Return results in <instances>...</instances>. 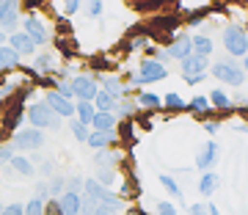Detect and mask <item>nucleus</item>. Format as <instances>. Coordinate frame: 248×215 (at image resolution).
<instances>
[{"instance_id": "obj_10", "label": "nucleus", "mask_w": 248, "mask_h": 215, "mask_svg": "<svg viewBox=\"0 0 248 215\" xmlns=\"http://www.w3.org/2000/svg\"><path fill=\"white\" fill-rule=\"evenodd\" d=\"M221 157V143L218 141H204L199 146V154H196V169L199 171H213L215 163Z\"/></svg>"}, {"instance_id": "obj_42", "label": "nucleus", "mask_w": 248, "mask_h": 215, "mask_svg": "<svg viewBox=\"0 0 248 215\" xmlns=\"http://www.w3.org/2000/svg\"><path fill=\"white\" fill-rule=\"evenodd\" d=\"M25 215H45V201L31 196V199L25 201Z\"/></svg>"}, {"instance_id": "obj_24", "label": "nucleus", "mask_w": 248, "mask_h": 215, "mask_svg": "<svg viewBox=\"0 0 248 215\" xmlns=\"http://www.w3.org/2000/svg\"><path fill=\"white\" fill-rule=\"evenodd\" d=\"M116 124H119V119H116L113 113H94L89 130H97V133H113Z\"/></svg>"}, {"instance_id": "obj_17", "label": "nucleus", "mask_w": 248, "mask_h": 215, "mask_svg": "<svg viewBox=\"0 0 248 215\" xmlns=\"http://www.w3.org/2000/svg\"><path fill=\"white\" fill-rule=\"evenodd\" d=\"M86 143H89L94 152H99V149H108V146H119V141H116V130H113V133H97V130H89V138H86Z\"/></svg>"}, {"instance_id": "obj_29", "label": "nucleus", "mask_w": 248, "mask_h": 215, "mask_svg": "<svg viewBox=\"0 0 248 215\" xmlns=\"http://www.w3.org/2000/svg\"><path fill=\"white\" fill-rule=\"evenodd\" d=\"M135 113H138V105H135L133 97H122L119 99V105H116V119H119V122L135 119Z\"/></svg>"}, {"instance_id": "obj_25", "label": "nucleus", "mask_w": 248, "mask_h": 215, "mask_svg": "<svg viewBox=\"0 0 248 215\" xmlns=\"http://www.w3.org/2000/svg\"><path fill=\"white\" fill-rule=\"evenodd\" d=\"M19 63H22V58H19V55L14 53L9 45H0V72L19 69Z\"/></svg>"}, {"instance_id": "obj_27", "label": "nucleus", "mask_w": 248, "mask_h": 215, "mask_svg": "<svg viewBox=\"0 0 248 215\" xmlns=\"http://www.w3.org/2000/svg\"><path fill=\"white\" fill-rule=\"evenodd\" d=\"M116 141L124 143V146L135 143V122L133 119H127V122H119V124H116Z\"/></svg>"}, {"instance_id": "obj_50", "label": "nucleus", "mask_w": 248, "mask_h": 215, "mask_svg": "<svg viewBox=\"0 0 248 215\" xmlns=\"http://www.w3.org/2000/svg\"><path fill=\"white\" fill-rule=\"evenodd\" d=\"M45 215H61V210H58V201H55V199H47V201H45Z\"/></svg>"}, {"instance_id": "obj_34", "label": "nucleus", "mask_w": 248, "mask_h": 215, "mask_svg": "<svg viewBox=\"0 0 248 215\" xmlns=\"http://www.w3.org/2000/svg\"><path fill=\"white\" fill-rule=\"evenodd\" d=\"M94 179H97L102 188H110V190H113V185H116V169H113V166H97V174H94Z\"/></svg>"}, {"instance_id": "obj_22", "label": "nucleus", "mask_w": 248, "mask_h": 215, "mask_svg": "<svg viewBox=\"0 0 248 215\" xmlns=\"http://www.w3.org/2000/svg\"><path fill=\"white\" fill-rule=\"evenodd\" d=\"M94 163L97 166H119V163H124V152H119V146H108V149H99L97 154H94Z\"/></svg>"}, {"instance_id": "obj_5", "label": "nucleus", "mask_w": 248, "mask_h": 215, "mask_svg": "<svg viewBox=\"0 0 248 215\" xmlns=\"http://www.w3.org/2000/svg\"><path fill=\"white\" fill-rule=\"evenodd\" d=\"M19 22H22V33H25L36 47H47L53 42V28L47 25L39 14H25Z\"/></svg>"}, {"instance_id": "obj_15", "label": "nucleus", "mask_w": 248, "mask_h": 215, "mask_svg": "<svg viewBox=\"0 0 248 215\" xmlns=\"http://www.w3.org/2000/svg\"><path fill=\"white\" fill-rule=\"evenodd\" d=\"M207 102H210V108L215 113H232L234 110V102H232V97L223 89H213L207 94Z\"/></svg>"}, {"instance_id": "obj_9", "label": "nucleus", "mask_w": 248, "mask_h": 215, "mask_svg": "<svg viewBox=\"0 0 248 215\" xmlns=\"http://www.w3.org/2000/svg\"><path fill=\"white\" fill-rule=\"evenodd\" d=\"M135 69H138V75H141L143 86H152V83H160V80H166V77H169V66L152 61V58H143Z\"/></svg>"}, {"instance_id": "obj_49", "label": "nucleus", "mask_w": 248, "mask_h": 215, "mask_svg": "<svg viewBox=\"0 0 248 215\" xmlns=\"http://www.w3.org/2000/svg\"><path fill=\"white\" fill-rule=\"evenodd\" d=\"M187 215H207V201H196V204H187Z\"/></svg>"}, {"instance_id": "obj_7", "label": "nucleus", "mask_w": 248, "mask_h": 215, "mask_svg": "<svg viewBox=\"0 0 248 215\" xmlns=\"http://www.w3.org/2000/svg\"><path fill=\"white\" fill-rule=\"evenodd\" d=\"M69 83H72V91H75V102H78V99L80 102H94L99 86L91 75H72Z\"/></svg>"}, {"instance_id": "obj_36", "label": "nucleus", "mask_w": 248, "mask_h": 215, "mask_svg": "<svg viewBox=\"0 0 248 215\" xmlns=\"http://www.w3.org/2000/svg\"><path fill=\"white\" fill-rule=\"evenodd\" d=\"M63 179L66 177H61V174H55V177L47 179V196L50 199H58L63 193Z\"/></svg>"}, {"instance_id": "obj_3", "label": "nucleus", "mask_w": 248, "mask_h": 215, "mask_svg": "<svg viewBox=\"0 0 248 215\" xmlns=\"http://www.w3.org/2000/svg\"><path fill=\"white\" fill-rule=\"evenodd\" d=\"M25 119L31 122L28 127H36V130H42V133H45V130H61V119L45 105V99L31 102V105L25 108Z\"/></svg>"}, {"instance_id": "obj_45", "label": "nucleus", "mask_w": 248, "mask_h": 215, "mask_svg": "<svg viewBox=\"0 0 248 215\" xmlns=\"http://www.w3.org/2000/svg\"><path fill=\"white\" fill-rule=\"evenodd\" d=\"M11 157H14V149L9 146V141H0V169H6Z\"/></svg>"}, {"instance_id": "obj_48", "label": "nucleus", "mask_w": 248, "mask_h": 215, "mask_svg": "<svg viewBox=\"0 0 248 215\" xmlns=\"http://www.w3.org/2000/svg\"><path fill=\"white\" fill-rule=\"evenodd\" d=\"M33 199H42V201H47V179H42V182H36L33 185Z\"/></svg>"}, {"instance_id": "obj_8", "label": "nucleus", "mask_w": 248, "mask_h": 215, "mask_svg": "<svg viewBox=\"0 0 248 215\" xmlns=\"http://www.w3.org/2000/svg\"><path fill=\"white\" fill-rule=\"evenodd\" d=\"M19 19H22L19 0H0V31L14 33L19 28Z\"/></svg>"}, {"instance_id": "obj_39", "label": "nucleus", "mask_w": 248, "mask_h": 215, "mask_svg": "<svg viewBox=\"0 0 248 215\" xmlns=\"http://www.w3.org/2000/svg\"><path fill=\"white\" fill-rule=\"evenodd\" d=\"M72 33H75L72 22L66 17H61V14H58V17H55V33L53 36H72Z\"/></svg>"}, {"instance_id": "obj_35", "label": "nucleus", "mask_w": 248, "mask_h": 215, "mask_svg": "<svg viewBox=\"0 0 248 215\" xmlns=\"http://www.w3.org/2000/svg\"><path fill=\"white\" fill-rule=\"evenodd\" d=\"M66 127H69V133L78 138L80 143H86V138H89V127L86 124H80L78 119H66Z\"/></svg>"}, {"instance_id": "obj_52", "label": "nucleus", "mask_w": 248, "mask_h": 215, "mask_svg": "<svg viewBox=\"0 0 248 215\" xmlns=\"http://www.w3.org/2000/svg\"><path fill=\"white\" fill-rule=\"evenodd\" d=\"M94 215H122V213H113V210H108V207L99 204V207H97V213H94Z\"/></svg>"}, {"instance_id": "obj_26", "label": "nucleus", "mask_w": 248, "mask_h": 215, "mask_svg": "<svg viewBox=\"0 0 248 215\" xmlns=\"http://www.w3.org/2000/svg\"><path fill=\"white\" fill-rule=\"evenodd\" d=\"M160 108H166L169 113H179V110H185V97H182V94H177V91L160 94Z\"/></svg>"}, {"instance_id": "obj_41", "label": "nucleus", "mask_w": 248, "mask_h": 215, "mask_svg": "<svg viewBox=\"0 0 248 215\" xmlns=\"http://www.w3.org/2000/svg\"><path fill=\"white\" fill-rule=\"evenodd\" d=\"M63 190H69V193H83V177H80V174H72L69 179H63Z\"/></svg>"}, {"instance_id": "obj_12", "label": "nucleus", "mask_w": 248, "mask_h": 215, "mask_svg": "<svg viewBox=\"0 0 248 215\" xmlns=\"http://www.w3.org/2000/svg\"><path fill=\"white\" fill-rule=\"evenodd\" d=\"M166 53H169L171 61H185L187 55H193V47H190V33H177L171 39V45L166 47Z\"/></svg>"}, {"instance_id": "obj_38", "label": "nucleus", "mask_w": 248, "mask_h": 215, "mask_svg": "<svg viewBox=\"0 0 248 215\" xmlns=\"http://www.w3.org/2000/svg\"><path fill=\"white\" fill-rule=\"evenodd\" d=\"M210 14H213V9H210V6H204V9H196V11H190V14H187V25H190V28L202 25V22H204L207 17H210Z\"/></svg>"}, {"instance_id": "obj_11", "label": "nucleus", "mask_w": 248, "mask_h": 215, "mask_svg": "<svg viewBox=\"0 0 248 215\" xmlns=\"http://www.w3.org/2000/svg\"><path fill=\"white\" fill-rule=\"evenodd\" d=\"M45 105L50 108L58 119H75V102H72V99L58 97L55 91H47V94H45Z\"/></svg>"}, {"instance_id": "obj_19", "label": "nucleus", "mask_w": 248, "mask_h": 215, "mask_svg": "<svg viewBox=\"0 0 248 215\" xmlns=\"http://www.w3.org/2000/svg\"><path fill=\"white\" fill-rule=\"evenodd\" d=\"M199 196H204V199H210L215 193V190L221 188V177L215 174V171H204L202 174V179H199Z\"/></svg>"}, {"instance_id": "obj_54", "label": "nucleus", "mask_w": 248, "mask_h": 215, "mask_svg": "<svg viewBox=\"0 0 248 215\" xmlns=\"http://www.w3.org/2000/svg\"><path fill=\"white\" fill-rule=\"evenodd\" d=\"M6 42H9V33H6V31H0V45H6Z\"/></svg>"}, {"instance_id": "obj_2", "label": "nucleus", "mask_w": 248, "mask_h": 215, "mask_svg": "<svg viewBox=\"0 0 248 215\" xmlns=\"http://www.w3.org/2000/svg\"><path fill=\"white\" fill-rule=\"evenodd\" d=\"M210 72H213L215 80L223 83V86H232V89L246 86V66H240L234 58H223V61L210 63Z\"/></svg>"}, {"instance_id": "obj_20", "label": "nucleus", "mask_w": 248, "mask_h": 215, "mask_svg": "<svg viewBox=\"0 0 248 215\" xmlns=\"http://www.w3.org/2000/svg\"><path fill=\"white\" fill-rule=\"evenodd\" d=\"M55 201H58L61 215H80V193H69V190H63Z\"/></svg>"}, {"instance_id": "obj_18", "label": "nucleus", "mask_w": 248, "mask_h": 215, "mask_svg": "<svg viewBox=\"0 0 248 215\" xmlns=\"http://www.w3.org/2000/svg\"><path fill=\"white\" fill-rule=\"evenodd\" d=\"M190 47H193V55L210 58L215 50V42H213V36H207V33H190Z\"/></svg>"}, {"instance_id": "obj_43", "label": "nucleus", "mask_w": 248, "mask_h": 215, "mask_svg": "<svg viewBox=\"0 0 248 215\" xmlns=\"http://www.w3.org/2000/svg\"><path fill=\"white\" fill-rule=\"evenodd\" d=\"M0 215H25V204H22V201L3 204V207H0Z\"/></svg>"}, {"instance_id": "obj_33", "label": "nucleus", "mask_w": 248, "mask_h": 215, "mask_svg": "<svg viewBox=\"0 0 248 215\" xmlns=\"http://www.w3.org/2000/svg\"><path fill=\"white\" fill-rule=\"evenodd\" d=\"M135 105L143 108V110H157L160 94H155V91H138V94H135Z\"/></svg>"}, {"instance_id": "obj_40", "label": "nucleus", "mask_w": 248, "mask_h": 215, "mask_svg": "<svg viewBox=\"0 0 248 215\" xmlns=\"http://www.w3.org/2000/svg\"><path fill=\"white\" fill-rule=\"evenodd\" d=\"M86 14H89V19H99L102 17V11H105V0H86Z\"/></svg>"}, {"instance_id": "obj_53", "label": "nucleus", "mask_w": 248, "mask_h": 215, "mask_svg": "<svg viewBox=\"0 0 248 215\" xmlns=\"http://www.w3.org/2000/svg\"><path fill=\"white\" fill-rule=\"evenodd\" d=\"M207 215H221V210H218L215 204H210V201H207Z\"/></svg>"}, {"instance_id": "obj_4", "label": "nucleus", "mask_w": 248, "mask_h": 215, "mask_svg": "<svg viewBox=\"0 0 248 215\" xmlns=\"http://www.w3.org/2000/svg\"><path fill=\"white\" fill-rule=\"evenodd\" d=\"M221 42L226 47V53L234 58V61H243L248 53V31L243 25H226L221 33Z\"/></svg>"}, {"instance_id": "obj_32", "label": "nucleus", "mask_w": 248, "mask_h": 215, "mask_svg": "<svg viewBox=\"0 0 248 215\" xmlns=\"http://www.w3.org/2000/svg\"><path fill=\"white\" fill-rule=\"evenodd\" d=\"M94 113H97V108H94V102H75V119H78L80 124H91V119H94Z\"/></svg>"}, {"instance_id": "obj_56", "label": "nucleus", "mask_w": 248, "mask_h": 215, "mask_svg": "<svg viewBox=\"0 0 248 215\" xmlns=\"http://www.w3.org/2000/svg\"><path fill=\"white\" fill-rule=\"evenodd\" d=\"M0 207H3V204H0Z\"/></svg>"}, {"instance_id": "obj_31", "label": "nucleus", "mask_w": 248, "mask_h": 215, "mask_svg": "<svg viewBox=\"0 0 248 215\" xmlns=\"http://www.w3.org/2000/svg\"><path fill=\"white\" fill-rule=\"evenodd\" d=\"M138 193H141L138 179H135V174H130V177H124V182L119 185V193H116V196L122 199V201H127V199H135Z\"/></svg>"}, {"instance_id": "obj_13", "label": "nucleus", "mask_w": 248, "mask_h": 215, "mask_svg": "<svg viewBox=\"0 0 248 215\" xmlns=\"http://www.w3.org/2000/svg\"><path fill=\"white\" fill-rule=\"evenodd\" d=\"M179 69H182V77H207L210 58H202V55H187L185 61H179Z\"/></svg>"}, {"instance_id": "obj_51", "label": "nucleus", "mask_w": 248, "mask_h": 215, "mask_svg": "<svg viewBox=\"0 0 248 215\" xmlns=\"http://www.w3.org/2000/svg\"><path fill=\"white\" fill-rule=\"evenodd\" d=\"M202 124H204V133L207 135H215L221 130V122H202Z\"/></svg>"}, {"instance_id": "obj_28", "label": "nucleus", "mask_w": 248, "mask_h": 215, "mask_svg": "<svg viewBox=\"0 0 248 215\" xmlns=\"http://www.w3.org/2000/svg\"><path fill=\"white\" fill-rule=\"evenodd\" d=\"M55 47H58V53H61L63 61H75V55H78V45L72 42L69 36H53Z\"/></svg>"}, {"instance_id": "obj_23", "label": "nucleus", "mask_w": 248, "mask_h": 215, "mask_svg": "<svg viewBox=\"0 0 248 215\" xmlns=\"http://www.w3.org/2000/svg\"><path fill=\"white\" fill-rule=\"evenodd\" d=\"M160 185L169 190L171 196L177 199V204L179 207H187V201H185V190H182V185L177 182V177H171V174H160Z\"/></svg>"}, {"instance_id": "obj_47", "label": "nucleus", "mask_w": 248, "mask_h": 215, "mask_svg": "<svg viewBox=\"0 0 248 215\" xmlns=\"http://www.w3.org/2000/svg\"><path fill=\"white\" fill-rule=\"evenodd\" d=\"M138 11H155L157 6H163V0H133Z\"/></svg>"}, {"instance_id": "obj_46", "label": "nucleus", "mask_w": 248, "mask_h": 215, "mask_svg": "<svg viewBox=\"0 0 248 215\" xmlns=\"http://www.w3.org/2000/svg\"><path fill=\"white\" fill-rule=\"evenodd\" d=\"M155 215H179L177 204H171V201H157L155 204Z\"/></svg>"}, {"instance_id": "obj_55", "label": "nucleus", "mask_w": 248, "mask_h": 215, "mask_svg": "<svg viewBox=\"0 0 248 215\" xmlns=\"http://www.w3.org/2000/svg\"><path fill=\"white\" fill-rule=\"evenodd\" d=\"M0 80H3V72H0Z\"/></svg>"}, {"instance_id": "obj_16", "label": "nucleus", "mask_w": 248, "mask_h": 215, "mask_svg": "<svg viewBox=\"0 0 248 215\" xmlns=\"http://www.w3.org/2000/svg\"><path fill=\"white\" fill-rule=\"evenodd\" d=\"M6 169H11V174H17V177H33L36 174V166L31 163V157L28 154H17V152H14V157L9 160Z\"/></svg>"}, {"instance_id": "obj_1", "label": "nucleus", "mask_w": 248, "mask_h": 215, "mask_svg": "<svg viewBox=\"0 0 248 215\" xmlns=\"http://www.w3.org/2000/svg\"><path fill=\"white\" fill-rule=\"evenodd\" d=\"M45 133L42 130H36V127H19L14 130L9 138V146L14 149L17 154H31V152H39L42 146H45Z\"/></svg>"}, {"instance_id": "obj_30", "label": "nucleus", "mask_w": 248, "mask_h": 215, "mask_svg": "<svg viewBox=\"0 0 248 215\" xmlns=\"http://www.w3.org/2000/svg\"><path fill=\"white\" fill-rule=\"evenodd\" d=\"M116 105H119V99L105 94V91H97V97H94V108H97V113H113L116 116Z\"/></svg>"}, {"instance_id": "obj_44", "label": "nucleus", "mask_w": 248, "mask_h": 215, "mask_svg": "<svg viewBox=\"0 0 248 215\" xmlns=\"http://www.w3.org/2000/svg\"><path fill=\"white\" fill-rule=\"evenodd\" d=\"M80 3H83V0H63V9L58 11V14L69 19L72 14H78V11H80Z\"/></svg>"}, {"instance_id": "obj_37", "label": "nucleus", "mask_w": 248, "mask_h": 215, "mask_svg": "<svg viewBox=\"0 0 248 215\" xmlns=\"http://www.w3.org/2000/svg\"><path fill=\"white\" fill-rule=\"evenodd\" d=\"M99 201L94 196H89V193H80V215H94L97 213Z\"/></svg>"}, {"instance_id": "obj_21", "label": "nucleus", "mask_w": 248, "mask_h": 215, "mask_svg": "<svg viewBox=\"0 0 248 215\" xmlns=\"http://www.w3.org/2000/svg\"><path fill=\"white\" fill-rule=\"evenodd\" d=\"M31 69H33L36 75H39V77H42V75H50V72L55 69V55H53V53H47V50H42V53L36 50V55H33V66H31Z\"/></svg>"}, {"instance_id": "obj_6", "label": "nucleus", "mask_w": 248, "mask_h": 215, "mask_svg": "<svg viewBox=\"0 0 248 215\" xmlns=\"http://www.w3.org/2000/svg\"><path fill=\"white\" fill-rule=\"evenodd\" d=\"M22 122H25V102H22V99H19V94L14 91V94H11V102L3 108L0 127L14 133V130H19V127H22Z\"/></svg>"}, {"instance_id": "obj_14", "label": "nucleus", "mask_w": 248, "mask_h": 215, "mask_svg": "<svg viewBox=\"0 0 248 215\" xmlns=\"http://www.w3.org/2000/svg\"><path fill=\"white\" fill-rule=\"evenodd\" d=\"M6 45H9L11 50H14V53L19 55V58L36 55V50H39V47H36L33 42H31V39H28V36L22 33V31H14V33H9V42H6Z\"/></svg>"}]
</instances>
